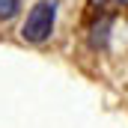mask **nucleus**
I'll return each mask as SVG.
<instances>
[{
  "label": "nucleus",
  "instance_id": "obj_1",
  "mask_svg": "<svg viewBox=\"0 0 128 128\" xmlns=\"http://www.w3.org/2000/svg\"><path fill=\"white\" fill-rule=\"evenodd\" d=\"M54 21H57V0H39L27 12V21L21 24V39L33 45L48 42L54 33Z\"/></svg>",
  "mask_w": 128,
  "mask_h": 128
},
{
  "label": "nucleus",
  "instance_id": "obj_2",
  "mask_svg": "<svg viewBox=\"0 0 128 128\" xmlns=\"http://www.w3.org/2000/svg\"><path fill=\"white\" fill-rule=\"evenodd\" d=\"M107 33H110V18H101L98 24H92V30H90V45L92 48H104L107 45Z\"/></svg>",
  "mask_w": 128,
  "mask_h": 128
},
{
  "label": "nucleus",
  "instance_id": "obj_3",
  "mask_svg": "<svg viewBox=\"0 0 128 128\" xmlns=\"http://www.w3.org/2000/svg\"><path fill=\"white\" fill-rule=\"evenodd\" d=\"M18 9H21V0H0V18H3V21L15 18Z\"/></svg>",
  "mask_w": 128,
  "mask_h": 128
},
{
  "label": "nucleus",
  "instance_id": "obj_4",
  "mask_svg": "<svg viewBox=\"0 0 128 128\" xmlns=\"http://www.w3.org/2000/svg\"><path fill=\"white\" fill-rule=\"evenodd\" d=\"M116 3H122V6H128V0H116Z\"/></svg>",
  "mask_w": 128,
  "mask_h": 128
},
{
  "label": "nucleus",
  "instance_id": "obj_5",
  "mask_svg": "<svg viewBox=\"0 0 128 128\" xmlns=\"http://www.w3.org/2000/svg\"><path fill=\"white\" fill-rule=\"evenodd\" d=\"M96 3H104V0H96Z\"/></svg>",
  "mask_w": 128,
  "mask_h": 128
}]
</instances>
